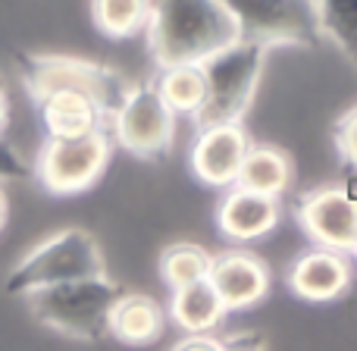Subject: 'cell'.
Returning <instances> with one entry per match:
<instances>
[{"instance_id":"cell-1","label":"cell","mask_w":357,"mask_h":351,"mask_svg":"<svg viewBox=\"0 0 357 351\" xmlns=\"http://www.w3.org/2000/svg\"><path fill=\"white\" fill-rule=\"evenodd\" d=\"M151 57L160 69L204 66L210 57L241 41V22L222 0L151 3L148 19Z\"/></svg>"},{"instance_id":"cell-2","label":"cell","mask_w":357,"mask_h":351,"mask_svg":"<svg viewBox=\"0 0 357 351\" xmlns=\"http://www.w3.org/2000/svg\"><path fill=\"white\" fill-rule=\"evenodd\" d=\"M266 54H270V47L264 41L241 38L204 63L201 73L207 98H204L201 113L195 117L197 129L238 126L245 119L248 107L254 104L260 79H264Z\"/></svg>"},{"instance_id":"cell-3","label":"cell","mask_w":357,"mask_h":351,"mask_svg":"<svg viewBox=\"0 0 357 351\" xmlns=\"http://www.w3.org/2000/svg\"><path fill=\"white\" fill-rule=\"evenodd\" d=\"M19 66H22L25 85H29L35 100L54 91L85 94L100 110V117L107 119V126H110V119L116 117V110L132 91V82L123 73L91 60H79V57L31 54V57H19Z\"/></svg>"},{"instance_id":"cell-4","label":"cell","mask_w":357,"mask_h":351,"mask_svg":"<svg viewBox=\"0 0 357 351\" xmlns=\"http://www.w3.org/2000/svg\"><path fill=\"white\" fill-rule=\"evenodd\" d=\"M119 285L113 279L94 276V279H79V283H63L50 285V289L31 292L25 295L29 311L35 320L44 327L56 329L73 339L94 342L107 336V323H110V311L119 301Z\"/></svg>"},{"instance_id":"cell-5","label":"cell","mask_w":357,"mask_h":351,"mask_svg":"<svg viewBox=\"0 0 357 351\" xmlns=\"http://www.w3.org/2000/svg\"><path fill=\"white\" fill-rule=\"evenodd\" d=\"M104 276V254L85 229H63L31 248L6 276L10 295H31L63 283Z\"/></svg>"},{"instance_id":"cell-6","label":"cell","mask_w":357,"mask_h":351,"mask_svg":"<svg viewBox=\"0 0 357 351\" xmlns=\"http://www.w3.org/2000/svg\"><path fill=\"white\" fill-rule=\"evenodd\" d=\"M110 154L113 142L107 132L69 142H44L35 157V176L50 195H79L100 179Z\"/></svg>"},{"instance_id":"cell-7","label":"cell","mask_w":357,"mask_h":351,"mask_svg":"<svg viewBox=\"0 0 357 351\" xmlns=\"http://www.w3.org/2000/svg\"><path fill=\"white\" fill-rule=\"evenodd\" d=\"M107 135L113 144L138 157H160L173 148L176 117L154 91V85L142 82V85H132L129 98L107 126Z\"/></svg>"},{"instance_id":"cell-8","label":"cell","mask_w":357,"mask_h":351,"mask_svg":"<svg viewBox=\"0 0 357 351\" xmlns=\"http://www.w3.org/2000/svg\"><path fill=\"white\" fill-rule=\"evenodd\" d=\"M298 223L314 248L351 257L357 251V204L348 185H320L301 195Z\"/></svg>"},{"instance_id":"cell-9","label":"cell","mask_w":357,"mask_h":351,"mask_svg":"<svg viewBox=\"0 0 357 351\" xmlns=\"http://www.w3.org/2000/svg\"><path fill=\"white\" fill-rule=\"evenodd\" d=\"M207 283L222 301L226 314H232V311H248L264 301L270 292V270L257 254L245 248H229L222 254H213Z\"/></svg>"},{"instance_id":"cell-10","label":"cell","mask_w":357,"mask_h":351,"mask_svg":"<svg viewBox=\"0 0 357 351\" xmlns=\"http://www.w3.org/2000/svg\"><path fill=\"white\" fill-rule=\"evenodd\" d=\"M248 148H251V138L241 123L197 129L188 151V167L210 188H232Z\"/></svg>"},{"instance_id":"cell-11","label":"cell","mask_w":357,"mask_h":351,"mask_svg":"<svg viewBox=\"0 0 357 351\" xmlns=\"http://www.w3.org/2000/svg\"><path fill=\"white\" fill-rule=\"evenodd\" d=\"M354 279V264L345 254H333V251H320L310 248L301 257L291 264L289 270V289L298 298L314 304H326L342 298L351 289Z\"/></svg>"},{"instance_id":"cell-12","label":"cell","mask_w":357,"mask_h":351,"mask_svg":"<svg viewBox=\"0 0 357 351\" xmlns=\"http://www.w3.org/2000/svg\"><path fill=\"white\" fill-rule=\"evenodd\" d=\"M241 22V38L264 41L266 47L289 41H307L314 25V10L298 3H229Z\"/></svg>"},{"instance_id":"cell-13","label":"cell","mask_w":357,"mask_h":351,"mask_svg":"<svg viewBox=\"0 0 357 351\" xmlns=\"http://www.w3.org/2000/svg\"><path fill=\"white\" fill-rule=\"evenodd\" d=\"M279 201L273 197H260L245 188H226L220 207H216V226L235 245H248L264 235H270L279 226Z\"/></svg>"},{"instance_id":"cell-14","label":"cell","mask_w":357,"mask_h":351,"mask_svg":"<svg viewBox=\"0 0 357 351\" xmlns=\"http://www.w3.org/2000/svg\"><path fill=\"white\" fill-rule=\"evenodd\" d=\"M41 123L47 129V142H69V138H85L94 132H107V119L100 110L75 91H54L35 100Z\"/></svg>"},{"instance_id":"cell-15","label":"cell","mask_w":357,"mask_h":351,"mask_svg":"<svg viewBox=\"0 0 357 351\" xmlns=\"http://www.w3.org/2000/svg\"><path fill=\"white\" fill-rule=\"evenodd\" d=\"M291 185V160L285 151L273 148V144H254L248 148L245 160H241V170L235 176V188L254 191L260 197H279L289 191Z\"/></svg>"},{"instance_id":"cell-16","label":"cell","mask_w":357,"mask_h":351,"mask_svg":"<svg viewBox=\"0 0 357 351\" xmlns=\"http://www.w3.org/2000/svg\"><path fill=\"white\" fill-rule=\"evenodd\" d=\"M167 314L148 295H119V301L110 311L107 333L126 345H151L160 339Z\"/></svg>"},{"instance_id":"cell-17","label":"cell","mask_w":357,"mask_h":351,"mask_svg":"<svg viewBox=\"0 0 357 351\" xmlns=\"http://www.w3.org/2000/svg\"><path fill=\"white\" fill-rule=\"evenodd\" d=\"M169 320L182 329L185 336H213V329L222 327L226 308L210 289V283H195L188 289H178L169 298Z\"/></svg>"},{"instance_id":"cell-18","label":"cell","mask_w":357,"mask_h":351,"mask_svg":"<svg viewBox=\"0 0 357 351\" xmlns=\"http://www.w3.org/2000/svg\"><path fill=\"white\" fill-rule=\"evenodd\" d=\"M154 91L160 94V100L169 107V113L178 117H191L195 119L204 107L207 88H204V73L201 66H173V69H160L154 82Z\"/></svg>"},{"instance_id":"cell-19","label":"cell","mask_w":357,"mask_h":351,"mask_svg":"<svg viewBox=\"0 0 357 351\" xmlns=\"http://www.w3.org/2000/svg\"><path fill=\"white\" fill-rule=\"evenodd\" d=\"M210 260H213V254L197 241H176V245L163 248L160 254V276L173 292L188 289V285L207 279Z\"/></svg>"},{"instance_id":"cell-20","label":"cell","mask_w":357,"mask_h":351,"mask_svg":"<svg viewBox=\"0 0 357 351\" xmlns=\"http://www.w3.org/2000/svg\"><path fill=\"white\" fill-rule=\"evenodd\" d=\"M91 19L100 35L129 38L135 31L148 29L151 3H142V0H98V3H91Z\"/></svg>"},{"instance_id":"cell-21","label":"cell","mask_w":357,"mask_h":351,"mask_svg":"<svg viewBox=\"0 0 357 351\" xmlns=\"http://www.w3.org/2000/svg\"><path fill=\"white\" fill-rule=\"evenodd\" d=\"M354 132H357V110L354 107H348V110L342 113V119L335 123V129H333L335 148H339V154L345 157L348 167L354 163Z\"/></svg>"},{"instance_id":"cell-22","label":"cell","mask_w":357,"mask_h":351,"mask_svg":"<svg viewBox=\"0 0 357 351\" xmlns=\"http://www.w3.org/2000/svg\"><path fill=\"white\" fill-rule=\"evenodd\" d=\"M19 176H29V167L10 144L0 142V179H19Z\"/></svg>"},{"instance_id":"cell-23","label":"cell","mask_w":357,"mask_h":351,"mask_svg":"<svg viewBox=\"0 0 357 351\" xmlns=\"http://www.w3.org/2000/svg\"><path fill=\"white\" fill-rule=\"evenodd\" d=\"M169 351H226L220 336H182Z\"/></svg>"},{"instance_id":"cell-24","label":"cell","mask_w":357,"mask_h":351,"mask_svg":"<svg viewBox=\"0 0 357 351\" xmlns=\"http://www.w3.org/2000/svg\"><path fill=\"white\" fill-rule=\"evenodd\" d=\"M226 351H264V339L257 333H238L232 339H222Z\"/></svg>"},{"instance_id":"cell-25","label":"cell","mask_w":357,"mask_h":351,"mask_svg":"<svg viewBox=\"0 0 357 351\" xmlns=\"http://www.w3.org/2000/svg\"><path fill=\"white\" fill-rule=\"evenodd\" d=\"M6 119H10V110H6V94L0 91V132L6 129Z\"/></svg>"},{"instance_id":"cell-26","label":"cell","mask_w":357,"mask_h":351,"mask_svg":"<svg viewBox=\"0 0 357 351\" xmlns=\"http://www.w3.org/2000/svg\"><path fill=\"white\" fill-rule=\"evenodd\" d=\"M3 223H6V195L0 188V229H3Z\"/></svg>"},{"instance_id":"cell-27","label":"cell","mask_w":357,"mask_h":351,"mask_svg":"<svg viewBox=\"0 0 357 351\" xmlns=\"http://www.w3.org/2000/svg\"><path fill=\"white\" fill-rule=\"evenodd\" d=\"M0 91H3V79H0Z\"/></svg>"}]
</instances>
